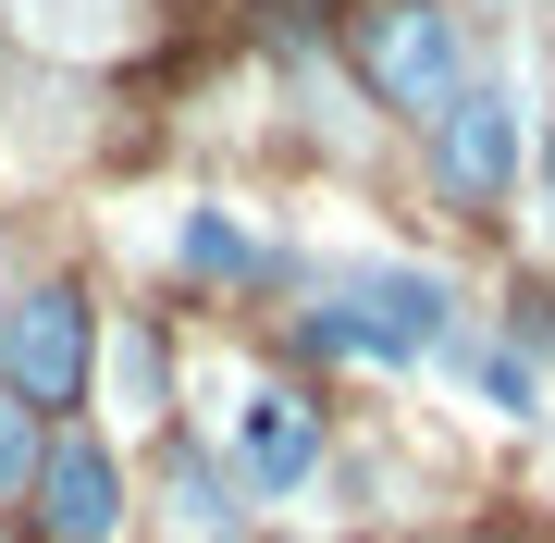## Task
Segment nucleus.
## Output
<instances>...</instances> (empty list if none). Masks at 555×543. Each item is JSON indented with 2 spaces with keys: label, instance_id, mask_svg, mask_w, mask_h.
<instances>
[{
  "label": "nucleus",
  "instance_id": "obj_1",
  "mask_svg": "<svg viewBox=\"0 0 555 543\" xmlns=\"http://www.w3.org/2000/svg\"><path fill=\"white\" fill-rule=\"evenodd\" d=\"M297 334L321 346V359L420 371V359L456 334V284H444V272H408V260H346V272H321V297L297 309Z\"/></svg>",
  "mask_w": 555,
  "mask_h": 543
},
{
  "label": "nucleus",
  "instance_id": "obj_2",
  "mask_svg": "<svg viewBox=\"0 0 555 543\" xmlns=\"http://www.w3.org/2000/svg\"><path fill=\"white\" fill-rule=\"evenodd\" d=\"M358 75L383 87V112H444L456 87H469V38H456V13L433 0H358Z\"/></svg>",
  "mask_w": 555,
  "mask_h": 543
},
{
  "label": "nucleus",
  "instance_id": "obj_3",
  "mask_svg": "<svg viewBox=\"0 0 555 543\" xmlns=\"http://www.w3.org/2000/svg\"><path fill=\"white\" fill-rule=\"evenodd\" d=\"M0 371H13V408H75L87 396V309L75 284H25L0 309Z\"/></svg>",
  "mask_w": 555,
  "mask_h": 543
},
{
  "label": "nucleus",
  "instance_id": "obj_4",
  "mask_svg": "<svg viewBox=\"0 0 555 543\" xmlns=\"http://www.w3.org/2000/svg\"><path fill=\"white\" fill-rule=\"evenodd\" d=\"M433 173H444V198H469V210L506 198L518 185V87H494V75L456 87L433 112Z\"/></svg>",
  "mask_w": 555,
  "mask_h": 543
},
{
  "label": "nucleus",
  "instance_id": "obj_5",
  "mask_svg": "<svg viewBox=\"0 0 555 543\" xmlns=\"http://www.w3.org/2000/svg\"><path fill=\"white\" fill-rule=\"evenodd\" d=\"M222 444H235V482L259 494H297L321 469V408L284 396V383H235V408H222Z\"/></svg>",
  "mask_w": 555,
  "mask_h": 543
},
{
  "label": "nucleus",
  "instance_id": "obj_6",
  "mask_svg": "<svg viewBox=\"0 0 555 543\" xmlns=\"http://www.w3.org/2000/svg\"><path fill=\"white\" fill-rule=\"evenodd\" d=\"M38 519L50 543H112L124 531V482L100 444H38Z\"/></svg>",
  "mask_w": 555,
  "mask_h": 543
},
{
  "label": "nucleus",
  "instance_id": "obj_7",
  "mask_svg": "<svg viewBox=\"0 0 555 543\" xmlns=\"http://www.w3.org/2000/svg\"><path fill=\"white\" fill-rule=\"evenodd\" d=\"M173 260H185V272H222V284H247V272H259V235H247L235 210H198V222L173 235Z\"/></svg>",
  "mask_w": 555,
  "mask_h": 543
},
{
  "label": "nucleus",
  "instance_id": "obj_8",
  "mask_svg": "<svg viewBox=\"0 0 555 543\" xmlns=\"http://www.w3.org/2000/svg\"><path fill=\"white\" fill-rule=\"evenodd\" d=\"M481 396H494L506 421H531V408H543V371L518 359V346H494V359H481Z\"/></svg>",
  "mask_w": 555,
  "mask_h": 543
},
{
  "label": "nucleus",
  "instance_id": "obj_9",
  "mask_svg": "<svg viewBox=\"0 0 555 543\" xmlns=\"http://www.w3.org/2000/svg\"><path fill=\"white\" fill-rule=\"evenodd\" d=\"M25 482H38V421L0 408V494H25Z\"/></svg>",
  "mask_w": 555,
  "mask_h": 543
},
{
  "label": "nucleus",
  "instance_id": "obj_10",
  "mask_svg": "<svg viewBox=\"0 0 555 543\" xmlns=\"http://www.w3.org/2000/svg\"><path fill=\"white\" fill-rule=\"evenodd\" d=\"M38 13H62V25H87V13H112V0H38Z\"/></svg>",
  "mask_w": 555,
  "mask_h": 543
},
{
  "label": "nucleus",
  "instance_id": "obj_11",
  "mask_svg": "<svg viewBox=\"0 0 555 543\" xmlns=\"http://www.w3.org/2000/svg\"><path fill=\"white\" fill-rule=\"evenodd\" d=\"M543 185H555V137H543Z\"/></svg>",
  "mask_w": 555,
  "mask_h": 543
}]
</instances>
